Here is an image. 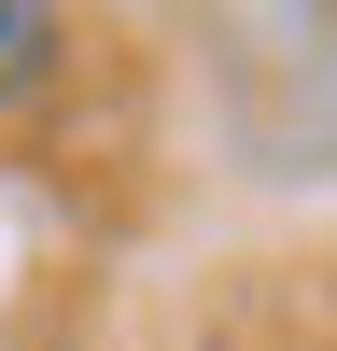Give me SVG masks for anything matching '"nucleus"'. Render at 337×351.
Masks as SVG:
<instances>
[{
    "instance_id": "1",
    "label": "nucleus",
    "mask_w": 337,
    "mask_h": 351,
    "mask_svg": "<svg viewBox=\"0 0 337 351\" xmlns=\"http://www.w3.org/2000/svg\"><path fill=\"white\" fill-rule=\"evenodd\" d=\"M56 56H71V14L56 0H0V99H42Z\"/></svg>"
}]
</instances>
